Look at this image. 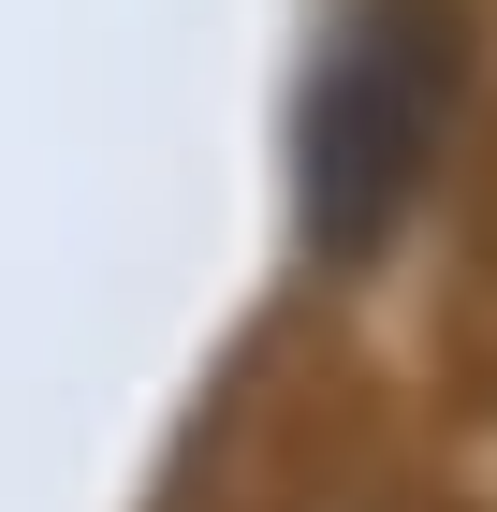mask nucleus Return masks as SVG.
<instances>
[{
    "mask_svg": "<svg viewBox=\"0 0 497 512\" xmlns=\"http://www.w3.org/2000/svg\"><path fill=\"white\" fill-rule=\"evenodd\" d=\"M454 103H468L454 0H351L337 15V44L307 59V103H293V220L322 264L395 249V220L424 205V176L454 147Z\"/></svg>",
    "mask_w": 497,
    "mask_h": 512,
    "instance_id": "obj_1",
    "label": "nucleus"
}]
</instances>
